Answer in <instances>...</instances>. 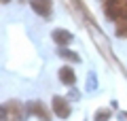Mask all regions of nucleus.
<instances>
[{"label":"nucleus","mask_w":127,"mask_h":121,"mask_svg":"<svg viewBox=\"0 0 127 121\" xmlns=\"http://www.w3.org/2000/svg\"><path fill=\"white\" fill-rule=\"evenodd\" d=\"M59 79H62L64 85H74V81H76V74H74L72 68L64 66V68H59Z\"/></svg>","instance_id":"nucleus-4"},{"label":"nucleus","mask_w":127,"mask_h":121,"mask_svg":"<svg viewBox=\"0 0 127 121\" xmlns=\"http://www.w3.org/2000/svg\"><path fill=\"white\" fill-rule=\"evenodd\" d=\"M30 6L34 9V13H38L45 19H51V15H53V2L51 0H30Z\"/></svg>","instance_id":"nucleus-2"},{"label":"nucleus","mask_w":127,"mask_h":121,"mask_svg":"<svg viewBox=\"0 0 127 121\" xmlns=\"http://www.w3.org/2000/svg\"><path fill=\"white\" fill-rule=\"evenodd\" d=\"M53 40L57 45H68V43H72V34H70L68 30H55L53 32Z\"/></svg>","instance_id":"nucleus-5"},{"label":"nucleus","mask_w":127,"mask_h":121,"mask_svg":"<svg viewBox=\"0 0 127 121\" xmlns=\"http://www.w3.org/2000/svg\"><path fill=\"white\" fill-rule=\"evenodd\" d=\"M2 2H9V0H2Z\"/></svg>","instance_id":"nucleus-10"},{"label":"nucleus","mask_w":127,"mask_h":121,"mask_svg":"<svg viewBox=\"0 0 127 121\" xmlns=\"http://www.w3.org/2000/svg\"><path fill=\"white\" fill-rule=\"evenodd\" d=\"M30 111L34 113V115H38L42 121H51V119H49V113H47V108H45V106H40V102H36V100L30 104Z\"/></svg>","instance_id":"nucleus-6"},{"label":"nucleus","mask_w":127,"mask_h":121,"mask_svg":"<svg viewBox=\"0 0 127 121\" xmlns=\"http://www.w3.org/2000/svg\"><path fill=\"white\" fill-rule=\"evenodd\" d=\"M106 117H110V111H100L95 119H97V121H106Z\"/></svg>","instance_id":"nucleus-9"},{"label":"nucleus","mask_w":127,"mask_h":121,"mask_svg":"<svg viewBox=\"0 0 127 121\" xmlns=\"http://www.w3.org/2000/svg\"><path fill=\"white\" fill-rule=\"evenodd\" d=\"M117 34L119 36H127V17L121 19V21H117Z\"/></svg>","instance_id":"nucleus-8"},{"label":"nucleus","mask_w":127,"mask_h":121,"mask_svg":"<svg viewBox=\"0 0 127 121\" xmlns=\"http://www.w3.org/2000/svg\"><path fill=\"white\" fill-rule=\"evenodd\" d=\"M57 53L62 55L64 60H70V62H78V55H76V53H72V51H70V49H59Z\"/></svg>","instance_id":"nucleus-7"},{"label":"nucleus","mask_w":127,"mask_h":121,"mask_svg":"<svg viewBox=\"0 0 127 121\" xmlns=\"http://www.w3.org/2000/svg\"><path fill=\"white\" fill-rule=\"evenodd\" d=\"M2 117H4V121H23L26 111H23V106L19 102L11 100V102H6L4 108H2Z\"/></svg>","instance_id":"nucleus-1"},{"label":"nucleus","mask_w":127,"mask_h":121,"mask_svg":"<svg viewBox=\"0 0 127 121\" xmlns=\"http://www.w3.org/2000/svg\"><path fill=\"white\" fill-rule=\"evenodd\" d=\"M53 113H55L57 117H62V119H66V117L70 115V104L66 102L64 98L55 96V98H53Z\"/></svg>","instance_id":"nucleus-3"}]
</instances>
